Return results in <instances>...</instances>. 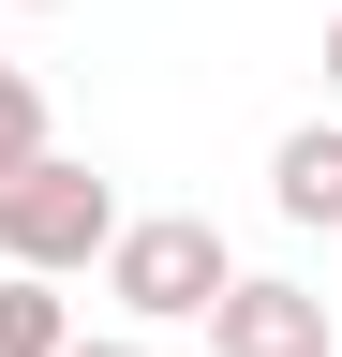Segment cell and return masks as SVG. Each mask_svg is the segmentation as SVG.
Returning <instances> with one entry per match:
<instances>
[{
    "label": "cell",
    "mask_w": 342,
    "mask_h": 357,
    "mask_svg": "<svg viewBox=\"0 0 342 357\" xmlns=\"http://www.w3.org/2000/svg\"><path fill=\"white\" fill-rule=\"evenodd\" d=\"M327 223H342V208H327Z\"/></svg>",
    "instance_id": "obj_10"
},
{
    "label": "cell",
    "mask_w": 342,
    "mask_h": 357,
    "mask_svg": "<svg viewBox=\"0 0 342 357\" xmlns=\"http://www.w3.org/2000/svg\"><path fill=\"white\" fill-rule=\"evenodd\" d=\"M327 89H342V0H327Z\"/></svg>",
    "instance_id": "obj_8"
},
{
    "label": "cell",
    "mask_w": 342,
    "mask_h": 357,
    "mask_svg": "<svg viewBox=\"0 0 342 357\" xmlns=\"http://www.w3.org/2000/svg\"><path fill=\"white\" fill-rule=\"evenodd\" d=\"M75 342V298L30 283V268H0V357H60Z\"/></svg>",
    "instance_id": "obj_5"
},
{
    "label": "cell",
    "mask_w": 342,
    "mask_h": 357,
    "mask_svg": "<svg viewBox=\"0 0 342 357\" xmlns=\"http://www.w3.org/2000/svg\"><path fill=\"white\" fill-rule=\"evenodd\" d=\"M119 238V194L75 149H30V164H0V268H30V283H75Z\"/></svg>",
    "instance_id": "obj_2"
},
{
    "label": "cell",
    "mask_w": 342,
    "mask_h": 357,
    "mask_svg": "<svg viewBox=\"0 0 342 357\" xmlns=\"http://www.w3.org/2000/svg\"><path fill=\"white\" fill-rule=\"evenodd\" d=\"M45 149V89H30V60H0V164Z\"/></svg>",
    "instance_id": "obj_6"
},
{
    "label": "cell",
    "mask_w": 342,
    "mask_h": 357,
    "mask_svg": "<svg viewBox=\"0 0 342 357\" xmlns=\"http://www.w3.org/2000/svg\"><path fill=\"white\" fill-rule=\"evenodd\" d=\"M15 15H60V0H15Z\"/></svg>",
    "instance_id": "obj_9"
},
{
    "label": "cell",
    "mask_w": 342,
    "mask_h": 357,
    "mask_svg": "<svg viewBox=\"0 0 342 357\" xmlns=\"http://www.w3.org/2000/svg\"><path fill=\"white\" fill-rule=\"evenodd\" d=\"M194 328H208V357H327V298L283 283V268H238Z\"/></svg>",
    "instance_id": "obj_3"
},
{
    "label": "cell",
    "mask_w": 342,
    "mask_h": 357,
    "mask_svg": "<svg viewBox=\"0 0 342 357\" xmlns=\"http://www.w3.org/2000/svg\"><path fill=\"white\" fill-rule=\"evenodd\" d=\"M90 268H104L119 328H194V312L238 283V253H224V223H208V208H149V223L119 208V238H104Z\"/></svg>",
    "instance_id": "obj_1"
},
{
    "label": "cell",
    "mask_w": 342,
    "mask_h": 357,
    "mask_svg": "<svg viewBox=\"0 0 342 357\" xmlns=\"http://www.w3.org/2000/svg\"><path fill=\"white\" fill-rule=\"evenodd\" d=\"M268 208H283V223H327V208H342V134H327V119H297L283 149H268Z\"/></svg>",
    "instance_id": "obj_4"
},
{
    "label": "cell",
    "mask_w": 342,
    "mask_h": 357,
    "mask_svg": "<svg viewBox=\"0 0 342 357\" xmlns=\"http://www.w3.org/2000/svg\"><path fill=\"white\" fill-rule=\"evenodd\" d=\"M60 357H149V342H134V328H75Z\"/></svg>",
    "instance_id": "obj_7"
}]
</instances>
